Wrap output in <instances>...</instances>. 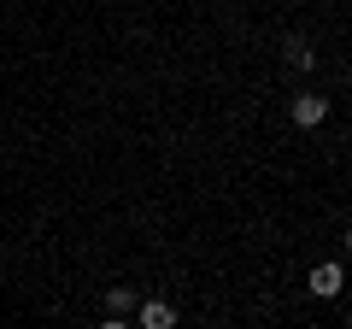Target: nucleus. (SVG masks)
Returning <instances> with one entry per match:
<instances>
[{
  "label": "nucleus",
  "mask_w": 352,
  "mask_h": 329,
  "mask_svg": "<svg viewBox=\"0 0 352 329\" xmlns=\"http://www.w3.org/2000/svg\"><path fill=\"white\" fill-rule=\"evenodd\" d=\"M340 288H346V277H340V265H317V270H311V294H317V300H335Z\"/></svg>",
  "instance_id": "nucleus-2"
},
{
  "label": "nucleus",
  "mask_w": 352,
  "mask_h": 329,
  "mask_svg": "<svg viewBox=\"0 0 352 329\" xmlns=\"http://www.w3.org/2000/svg\"><path fill=\"white\" fill-rule=\"evenodd\" d=\"M129 312H135V294H129V288L106 294V323H118V317H129Z\"/></svg>",
  "instance_id": "nucleus-5"
},
{
  "label": "nucleus",
  "mask_w": 352,
  "mask_h": 329,
  "mask_svg": "<svg viewBox=\"0 0 352 329\" xmlns=\"http://www.w3.org/2000/svg\"><path fill=\"white\" fill-rule=\"evenodd\" d=\"M141 323H147V329H170V323H176V306L147 300V306H141Z\"/></svg>",
  "instance_id": "nucleus-4"
},
{
  "label": "nucleus",
  "mask_w": 352,
  "mask_h": 329,
  "mask_svg": "<svg viewBox=\"0 0 352 329\" xmlns=\"http://www.w3.org/2000/svg\"><path fill=\"white\" fill-rule=\"evenodd\" d=\"M346 253H352V229H346Z\"/></svg>",
  "instance_id": "nucleus-6"
},
{
  "label": "nucleus",
  "mask_w": 352,
  "mask_h": 329,
  "mask_svg": "<svg viewBox=\"0 0 352 329\" xmlns=\"http://www.w3.org/2000/svg\"><path fill=\"white\" fill-rule=\"evenodd\" d=\"M323 118H329V100H323V94H294V124H300V129H317Z\"/></svg>",
  "instance_id": "nucleus-1"
},
{
  "label": "nucleus",
  "mask_w": 352,
  "mask_h": 329,
  "mask_svg": "<svg viewBox=\"0 0 352 329\" xmlns=\"http://www.w3.org/2000/svg\"><path fill=\"white\" fill-rule=\"evenodd\" d=\"M282 59H288L294 71H311V65H317V53H311V41H300V36H288V47H282Z\"/></svg>",
  "instance_id": "nucleus-3"
}]
</instances>
